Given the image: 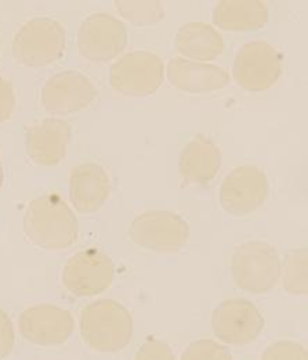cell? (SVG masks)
<instances>
[{
	"label": "cell",
	"mask_w": 308,
	"mask_h": 360,
	"mask_svg": "<svg viewBox=\"0 0 308 360\" xmlns=\"http://www.w3.org/2000/svg\"><path fill=\"white\" fill-rule=\"evenodd\" d=\"M267 197V176L262 169L253 165L232 169L221 183V205L235 217H245L255 212L265 204Z\"/></svg>",
	"instance_id": "10"
},
{
	"label": "cell",
	"mask_w": 308,
	"mask_h": 360,
	"mask_svg": "<svg viewBox=\"0 0 308 360\" xmlns=\"http://www.w3.org/2000/svg\"><path fill=\"white\" fill-rule=\"evenodd\" d=\"M163 82V63L151 51H130L119 58L109 71V84L119 94L148 97Z\"/></svg>",
	"instance_id": "5"
},
{
	"label": "cell",
	"mask_w": 308,
	"mask_h": 360,
	"mask_svg": "<svg viewBox=\"0 0 308 360\" xmlns=\"http://www.w3.org/2000/svg\"><path fill=\"white\" fill-rule=\"evenodd\" d=\"M114 280V262L97 250L74 255L62 271V284L76 297H94L104 292Z\"/></svg>",
	"instance_id": "11"
},
{
	"label": "cell",
	"mask_w": 308,
	"mask_h": 360,
	"mask_svg": "<svg viewBox=\"0 0 308 360\" xmlns=\"http://www.w3.org/2000/svg\"><path fill=\"white\" fill-rule=\"evenodd\" d=\"M81 335L86 345L97 352H118L132 340V316L116 301H95L81 315Z\"/></svg>",
	"instance_id": "2"
},
{
	"label": "cell",
	"mask_w": 308,
	"mask_h": 360,
	"mask_svg": "<svg viewBox=\"0 0 308 360\" xmlns=\"http://www.w3.org/2000/svg\"><path fill=\"white\" fill-rule=\"evenodd\" d=\"M283 285L288 292L295 295H306L307 287V250H292L285 262Z\"/></svg>",
	"instance_id": "20"
},
{
	"label": "cell",
	"mask_w": 308,
	"mask_h": 360,
	"mask_svg": "<svg viewBox=\"0 0 308 360\" xmlns=\"http://www.w3.org/2000/svg\"><path fill=\"white\" fill-rule=\"evenodd\" d=\"M129 233L135 245L161 254L178 252L189 237L187 222L170 211H147L138 215Z\"/></svg>",
	"instance_id": "6"
},
{
	"label": "cell",
	"mask_w": 308,
	"mask_h": 360,
	"mask_svg": "<svg viewBox=\"0 0 308 360\" xmlns=\"http://www.w3.org/2000/svg\"><path fill=\"white\" fill-rule=\"evenodd\" d=\"M168 79L176 89L198 94L222 89L229 84V74L217 65L175 57L168 64Z\"/></svg>",
	"instance_id": "16"
},
{
	"label": "cell",
	"mask_w": 308,
	"mask_h": 360,
	"mask_svg": "<svg viewBox=\"0 0 308 360\" xmlns=\"http://www.w3.org/2000/svg\"><path fill=\"white\" fill-rule=\"evenodd\" d=\"M282 74V56L263 41L243 46L234 61L235 82L246 91L259 93L272 88Z\"/></svg>",
	"instance_id": "7"
},
{
	"label": "cell",
	"mask_w": 308,
	"mask_h": 360,
	"mask_svg": "<svg viewBox=\"0 0 308 360\" xmlns=\"http://www.w3.org/2000/svg\"><path fill=\"white\" fill-rule=\"evenodd\" d=\"M97 90L88 77L76 71L53 75L42 90L44 110L55 115L75 114L90 105Z\"/></svg>",
	"instance_id": "12"
},
{
	"label": "cell",
	"mask_w": 308,
	"mask_h": 360,
	"mask_svg": "<svg viewBox=\"0 0 308 360\" xmlns=\"http://www.w3.org/2000/svg\"><path fill=\"white\" fill-rule=\"evenodd\" d=\"M184 360H228L231 359V354L227 348L210 340H201L192 342L181 355Z\"/></svg>",
	"instance_id": "22"
},
{
	"label": "cell",
	"mask_w": 308,
	"mask_h": 360,
	"mask_svg": "<svg viewBox=\"0 0 308 360\" xmlns=\"http://www.w3.org/2000/svg\"><path fill=\"white\" fill-rule=\"evenodd\" d=\"M268 20V10L260 0H222L213 10V22L228 32L257 31Z\"/></svg>",
	"instance_id": "18"
},
{
	"label": "cell",
	"mask_w": 308,
	"mask_h": 360,
	"mask_svg": "<svg viewBox=\"0 0 308 360\" xmlns=\"http://www.w3.org/2000/svg\"><path fill=\"white\" fill-rule=\"evenodd\" d=\"M111 194L107 172L97 164H82L71 172L69 200L81 214L98 211Z\"/></svg>",
	"instance_id": "17"
},
{
	"label": "cell",
	"mask_w": 308,
	"mask_h": 360,
	"mask_svg": "<svg viewBox=\"0 0 308 360\" xmlns=\"http://www.w3.org/2000/svg\"><path fill=\"white\" fill-rule=\"evenodd\" d=\"M262 359H307V352L292 341H279L272 345L263 354Z\"/></svg>",
	"instance_id": "23"
},
{
	"label": "cell",
	"mask_w": 308,
	"mask_h": 360,
	"mask_svg": "<svg viewBox=\"0 0 308 360\" xmlns=\"http://www.w3.org/2000/svg\"><path fill=\"white\" fill-rule=\"evenodd\" d=\"M116 10L135 25H148L161 21L165 8L161 1H115Z\"/></svg>",
	"instance_id": "21"
},
{
	"label": "cell",
	"mask_w": 308,
	"mask_h": 360,
	"mask_svg": "<svg viewBox=\"0 0 308 360\" xmlns=\"http://www.w3.org/2000/svg\"><path fill=\"white\" fill-rule=\"evenodd\" d=\"M231 271L241 290L250 294H265L278 283L282 266L274 247L262 241H250L234 251Z\"/></svg>",
	"instance_id": "4"
},
{
	"label": "cell",
	"mask_w": 308,
	"mask_h": 360,
	"mask_svg": "<svg viewBox=\"0 0 308 360\" xmlns=\"http://www.w3.org/2000/svg\"><path fill=\"white\" fill-rule=\"evenodd\" d=\"M25 150L38 165L54 167L60 164L71 140V127L60 118H46L27 131Z\"/></svg>",
	"instance_id": "14"
},
{
	"label": "cell",
	"mask_w": 308,
	"mask_h": 360,
	"mask_svg": "<svg viewBox=\"0 0 308 360\" xmlns=\"http://www.w3.org/2000/svg\"><path fill=\"white\" fill-rule=\"evenodd\" d=\"M15 107V96L11 84L0 77V124L8 121Z\"/></svg>",
	"instance_id": "25"
},
{
	"label": "cell",
	"mask_w": 308,
	"mask_h": 360,
	"mask_svg": "<svg viewBox=\"0 0 308 360\" xmlns=\"http://www.w3.org/2000/svg\"><path fill=\"white\" fill-rule=\"evenodd\" d=\"M221 165V153L208 136H195L181 151L178 160L180 178L189 186H203L213 179Z\"/></svg>",
	"instance_id": "15"
},
{
	"label": "cell",
	"mask_w": 308,
	"mask_h": 360,
	"mask_svg": "<svg viewBox=\"0 0 308 360\" xmlns=\"http://www.w3.org/2000/svg\"><path fill=\"white\" fill-rule=\"evenodd\" d=\"M3 184V168H1V162H0V188Z\"/></svg>",
	"instance_id": "27"
},
{
	"label": "cell",
	"mask_w": 308,
	"mask_h": 360,
	"mask_svg": "<svg viewBox=\"0 0 308 360\" xmlns=\"http://www.w3.org/2000/svg\"><path fill=\"white\" fill-rule=\"evenodd\" d=\"M67 47L62 25L51 18H34L25 22L14 37L13 56L27 67L41 68L58 61Z\"/></svg>",
	"instance_id": "3"
},
{
	"label": "cell",
	"mask_w": 308,
	"mask_h": 360,
	"mask_svg": "<svg viewBox=\"0 0 308 360\" xmlns=\"http://www.w3.org/2000/svg\"><path fill=\"white\" fill-rule=\"evenodd\" d=\"M126 45L128 30L122 21L111 14H91L79 27L78 49L88 61H111L125 50Z\"/></svg>",
	"instance_id": "8"
},
{
	"label": "cell",
	"mask_w": 308,
	"mask_h": 360,
	"mask_svg": "<svg viewBox=\"0 0 308 360\" xmlns=\"http://www.w3.org/2000/svg\"><path fill=\"white\" fill-rule=\"evenodd\" d=\"M14 347V328L10 317L0 309V359L7 358Z\"/></svg>",
	"instance_id": "26"
},
{
	"label": "cell",
	"mask_w": 308,
	"mask_h": 360,
	"mask_svg": "<svg viewBox=\"0 0 308 360\" xmlns=\"http://www.w3.org/2000/svg\"><path fill=\"white\" fill-rule=\"evenodd\" d=\"M135 359H175V355L172 352V349L169 348V345L161 342V341H155V340H149L145 344L141 345V348L138 349Z\"/></svg>",
	"instance_id": "24"
},
{
	"label": "cell",
	"mask_w": 308,
	"mask_h": 360,
	"mask_svg": "<svg viewBox=\"0 0 308 360\" xmlns=\"http://www.w3.org/2000/svg\"><path fill=\"white\" fill-rule=\"evenodd\" d=\"M24 233L39 248L61 251L76 241L79 225L60 195L47 194L29 202L24 215Z\"/></svg>",
	"instance_id": "1"
},
{
	"label": "cell",
	"mask_w": 308,
	"mask_h": 360,
	"mask_svg": "<svg viewBox=\"0 0 308 360\" xmlns=\"http://www.w3.org/2000/svg\"><path fill=\"white\" fill-rule=\"evenodd\" d=\"M20 331L25 340L41 347H55L68 341L74 331L72 315L55 305H36L20 316Z\"/></svg>",
	"instance_id": "13"
},
{
	"label": "cell",
	"mask_w": 308,
	"mask_h": 360,
	"mask_svg": "<svg viewBox=\"0 0 308 360\" xmlns=\"http://www.w3.org/2000/svg\"><path fill=\"white\" fill-rule=\"evenodd\" d=\"M176 47L188 58L212 61L221 56L224 41L212 25L205 22H189L177 31Z\"/></svg>",
	"instance_id": "19"
},
{
	"label": "cell",
	"mask_w": 308,
	"mask_h": 360,
	"mask_svg": "<svg viewBox=\"0 0 308 360\" xmlns=\"http://www.w3.org/2000/svg\"><path fill=\"white\" fill-rule=\"evenodd\" d=\"M265 327L259 309L248 300L232 298L221 302L213 311L212 328L224 344L242 347L253 342Z\"/></svg>",
	"instance_id": "9"
}]
</instances>
